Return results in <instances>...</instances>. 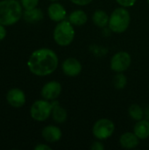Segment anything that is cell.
<instances>
[{
	"label": "cell",
	"mask_w": 149,
	"mask_h": 150,
	"mask_svg": "<svg viewBox=\"0 0 149 150\" xmlns=\"http://www.w3.org/2000/svg\"><path fill=\"white\" fill-rule=\"evenodd\" d=\"M70 1L78 5H87L92 2V0H70Z\"/></svg>",
	"instance_id": "cell-24"
},
{
	"label": "cell",
	"mask_w": 149,
	"mask_h": 150,
	"mask_svg": "<svg viewBox=\"0 0 149 150\" xmlns=\"http://www.w3.org/2000/svg\"><path fill=\"white\" fill-rule=\"evenodd\" d=\"M53 105L48 101L45 100H37L35 101L30 109L31 117L37 121H44L49 118L52 113Z\"/></svg>",
	"instance_id": "cell-5"
},
{
	"label": "cell",
	"mask_w": 149,
	"mask_h": 150,
	"mask_svg": "<svg viewBox=\"0 0 149 150\" xmlns=\"http://www.w3.org/2000/svg\"><path fill=\"white\" fill-rule=\"evenodd\" d=\"M61 92V85L56 81L47 83L41 90V96L46 100H54L57 98Z\"/></svg>",
	"instance_id": "cell-8"
},
{
	"label": "cell",
	"mask_w": 149,
	"mask_h": 150,
	"mask_svg": "<svg viewBox=\"0 0 149 150\" xmlns=\"http://www.w3.org/2000/svg\"><path fill=\"white\" fill-rule=\"evenodd\" d=\"M115 126L113 122L108 119L98 120L93 126V135L98 140H105L110 138L114 133Z\"/></svg>",
	"instance_id": "cell-6"
},
{
	"label": "cell",
	"mask_w": 149,
	"mask_h": 150,
	"mask_svg": "<svg viewBox=\"0 0 149 150\" xmlns=\"http://www.w3.org/2000/svg\"><path fill=\"white\" fill-rule=\"evenodd\" d=\"M130 13L124 7L115 9L109 18V28L117 33H124L130 24Z\"/></svg>",
	"instance_id": "cell-3"
},
{
	"label": "cell",
	"mask_w": 149,
	"mask_h": 150,
	"mask_svg": "<svg viewBox=\"0 0 149 150\" xmlns=\"http://www.w3.org/2000/svg\"><path fill=\"white\" fill-rule=\"evenodd\" d=\"M27 66L29 70L36 76L51 75L58 67L57 54L49 48H40L30 55Z\"/></svg>",
	"instance_id": "cell-1"
},
{
	"label": "cell",
	"mask_w": 149,
	"mask_h": 150,
	"mask_svg": "<svg viewBox=\"0 0 149 150\" xmlns=\"http://www.w3.org/2000/svg\"><path fill=\"white\" fill-rule=\"evenodd\" d=\"M35 150H51V148L47 146V145H44V144H39L37 145L35 148H34Z\"/></svg>",
	"instance_id": "cell-26"
},
{
	"label": "cell",
	"mask_w": 149,
	"mask_h": 150,
	"mask_svg": "<svg viewBox=\"0 0 149 150\" xmlns=\"http://www.w3.org/2000/svg\"><path fill=\"white\" fill-rule=\"evenodd\" d=\"M42 137L47 142H56L61 138V131L59 127L54 126H47L42 130Z\"/></svg>",
	"instance_id": "cell-12"
},
{
	"label": "cell",
	"mask_w": 149,
	"mask_h": 150,
	"mask_svg": "<svg viewBox=\"0 0 149 150\" xmlns=\"http://www.w3.org/2000/svg\"><path fill=\"white\" fill-rule=\"evenodd\" d=\"M148 4H149V0H148Z\"/></svg>",
	"instance_id": "cell-28"
},
{
	"label": "cell",
	"mask_w": 149,
	"mask_h": 150,
	"mask_svg": "<svg viewBox=\"0 0 149 150\" xmlns=\"http://www.w3.org/2000/svg\"><path fill=\"white\" fill-rule=\"evenodd\" d=\"M119 4H120L123 7H131L133 6L136 0H116Z\"/></svg>",
	"instance_id": "cell-22"
},
{
	"label": "cell",
	"mask_w": 149,
	"mask_h": 150,
	"mask_svg": "<svg viewBox=\"0 0 149 150\" xmlns=\"http://www.w3.org/2000/svg\"><path fill=\"white\" fill-rule=\"evenodd\" d=\"M113 85L115 87V89L117 90H122L126 87V83H127V79L125 75H123L121 72L118 73L114 77H113Z\"/></svg>",
	"instance_id": "cell-20"
},
{
	"label": "cell",
	"mask_w": 149,
	"mask_h": 150,
	"mask_svg": "<svg viewBox=\"0 0 149 150\" xmlns=\"http://www.w3.org/2000/svg\"><path fill=\"white\" fill-rule=\"evenodd\" d=\"M24 19L28 23H35L43 18V12L40 9L33 8L31 10H25L23 14Z\"/></svg>",
	"instance_id": "cell-16"
},
{
	"label": "cell",
	"mask_w": 149,
	"mask_h": 150,
	"mask_svg": "<svg viewBox=\"0 0 149 150\" xmlns=\"http://www.w3.org/2000/svg\"><path fill=\"white\" fill-rule=\"evenodd\" d=\"M90 149L93 150H104L105 147L103 145V143L99 142H95L91 146H90Z\"/></svg>",
	"instance_id": "cell-23"
},
{
	"label": "cell",
	"mask_w": 149,
	"mask_h": 150,
	"mask_svg": "<svg viewBox=\"0 0 149 150\" xmlns=\"http://www.w3.org/2000/svg\"><path fill=\"white\" fill-rule=\"evenodd\" d=\"M131 64V56L127 52H118L115 54L111 60L112 70L120 73L126 70Z\"/></svg>",
	"instance_id": "cell-7"
},
{
	"label": "cell",
	"mask_w": 149,
	"mask_h": 150,
	"mask_svg": "<svg viewBox=\"0 0 149 150\" xmlns=\"http://www.w3.org/2000/svg\"><path fill=\"white\" fill-rule=\"evenodd\" d=\"M139 138L134 133H125L120 136L119 143L126 149H133L139 145Z\"/></svg>",
	"instance_id": "cell-13"
},
{
	"label": "cell",
	"mask_w": 149,
	"mask_h": 150,
	"mask_svg": "<svg viewBox=\"0 0 149 150\" xmlns=\"http://www.w3.org/2000/svg\"><path fill=\"white\" fill-rule=\"evenodd\" d=\"M133 133L137 135V137L141 140H145L149 137V121L148 120H139L134 127Z\"/></svg>",
	"instance_id": "cell-14"
},
{
	"label": "cell",
	"mask_w": 149,
	"mask_h": 150,
	"mask_svg": "<svg viewBox=\"0 0 149 150\" xmlns=\"http://www.w3.org/2000/svg\"><path fill=\"white\" fill-rule=\"evenodd\" d=\"M109 16L107 13L102 10H97L92 17L94 24L98 27H105L109 23Z\"/></svg>",
	"instance_id": "cell-18"
},
{
	"label": "cell",
	"mask_w": 149,
	"mask_h": 150,
	"mask_svg": "<svg viewBox=\"0 0 149 150\" xmlns=\"http://www.w3.org/2000/svg\"><path fill=\"white\" fill-rule=\"evenodd\" d=\"M87 14L82 10L74 11L69 15V22L74 25H83L87 22Z\"/></svg>",
	"instance_id": "cell-17"
},
{
	"label": "cell",
	"mask_w": 149,
	"mask_h": 150,
	"mask_svg": "<svg viewBox=\"0 0 149 150\" xmlns=\"http://www.w3.org/2000/svg\"><path fill=\"white\" fill-rule=\"evenodd\" d=\"M22 17V7L17 0L0 1V24L11 25Z\"/></svg>",
	"instance_id": "cell-2"
},
{
	"label": "cell",
	"mask_w": 149,
	"mask_h": 150,
	"mask_svg": "<svg viewBox=\"0 0 149 150\" xmlns=\"http://www.w3.org/2000/svg\"><path fill=\"white\" fill-rule=\"evenodd\" d=\"M47 12L49 18L55 22H61L66 17V11L64 7L58 3L51 4L47 9Z\"/></svg>",
	"instance_id": "cell-11"
},
{
	"label": "cell",
	"mask_w": 149,
	"mask_h": 150,
	"mask_svg": "<svg viewBox=\"0 0 149 150\" xmlns=\"http://www.w3.org/2000/svg\"><path fill=\"white\" fill-rule=\"evenodd\" d=\"M74 37L75 30L69 21H61L54 30V40L59 46H68L73 41Z\"/></svg>",
	"instance_id": "cell-4"
},
{
	"label": "cell",
	"mask_w": 149,
	"mask_h": 150,
	"mask_svg": "<svg viewBox=\"0 0 149 150\" xmlns=\"http://www.w3.org/2000/svg\"><path fill=\"white\" fill-rule=\"evenodd\" d=\"M50 1H57V0H50Z\"/></svg>",
	"instance_id": "cell-27"
},
{
	"label": "cell",
	"mask_w": 149,
	"mask_h": 150,
	"mask_svg": "<svg viewBox=\"0 0 149 150\" xmlns=\"http://www.w3.org/2000/svg\"><path fill=\"white\" fill-rule=\"evenodd\" d=\"M53 105V109H52V116H53V120L57 122V123H63L66 121L67 120V111L61 107L58 102H54L52 103Z\"/></svg>",
	"instance_id": "cell-15"
},
{
	"label": "cell",
	"mask_w": 149,
	"mask_h": 150,
	"mask_svg": "<svg viewBox=\"0 0 149 150\" xmlns=\"http://www.w3.org/2000/svg\"><path fill=\"white\" fill-rule=\"evenodd\" d=\"M21 4L25 10H31L36 8L39 4V0H21Z\"/></svg>",
	"instance_id": "cell-21"
},
{
	"label": "cell",
	"mask_w": 149,
	"mask_h": 150,
	"mask_svg": "<svg viewBox=\"0 0 149 150\" xmlns=\"http://www.w3.org/2000/svg\"><path fill=\"white\" fill-rule=\"evenodd\" d=\"M128 113L133 120H141L143 117V111L138 105H132L128 109Z\"/></svg>",
	"instance_id": "cell-19"
},
{
	"label": "cell",
	"mask_w": 149,
	"mask_h": 150,
	"mask_svg": "<svg viewBox=\"0 0 149 150\" xmlns=\"http://www.w3.org/2000/svg\"><path fill=\"white\" fill-rule=\"evenodd\" d=\"M6 36V30L4 26V25L0 24V40H4Z\"/></svg>",
	"instance_id": "cell-25"
},
{
	"label": "cell",
	"mask_w": 149,
	"mask_h": 150,
	"mask_svg": "<svg viewBox=\"0 0 149 150\" xmlns=\"http://www.w3.org/2000/svg\"><path fill=\"white\" fill-rule=\"evenodd\" d=\"M62 71L66 76H76L82 71V65L78 60L76 58H68L66 59L61 65Z\"/></svg>",
	"instance_id": "cell-10"
},
{
	"label": "cell",
	"mask_w": 149,
	"mask_h": 150,
	"mask_svg": "<svg viewBox=\"0 0 149 150\" xmlns=\"http://www.w3.org/2000/svg\"><path fill=\"white\" fill-rule=\"evenodd\" d=\"M6 99L10 105L14 108H19L25 103V95L21 90L13 88L7 92Z\"/></svg>",
	"instance_id": "cell-9"
}]
</instances>
